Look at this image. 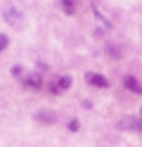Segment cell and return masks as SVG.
Masks as SVG:
<instances>
[{
    "mask_svg": "<svg viewBox=\"0 0 142 147\" xmlns=\"http://www.w3.org/2000/svg\"><path fill=\"white\" fill-rule=\"evenodd\" d=\"M22 83H24L28 90H40V88H43V76H40V74H24V76H22Z\"/></svg>",
    "mask_w": 142,
    "mask_h": 147,
    "instance_id": "6da1fadb",
    "label": "cell"
},
{
    "mask_svg": "<svg viewBox=\"0 0 142 147\" xmlns=\"http://www.w3.org/2000/svg\"><path fill=\"white\" fill-rule=\"evenodd\" d=\"M85 81H88L92 88H107V86H109V81L104 78L102 74H95V71H88V74H85Z\"/></svg>",
    "mask_w": 142,
    "mask_h": 147,
    "instance_id": "7a4b0ae2",
    "label": "cell"
},
{
    "mask_svg": "<svg viewBox=\"0 0 142 147\" xmlns=\"http://www.w3.org/2000/svg\"><path fill=\"white\" fill-rule=\"evenodd\" d=\"M118 128L121 131H137V133H142V119H121Z\"/></svg>",
    "mask_w": 142,
    "mask_h": 147,
    "instance_id": "3957f363",
    "label": "cell"
},
{
    "mask_svg": "<svg viewBox=\"0 0 142 147\" xmlns=\"http://www.w3.org/2000/svg\"><path fill=\"white\" fill-rule=\"evenodd\" d=\"M69 86H71V78H69V76H59V78H55V81H52L50 93L57 95V93H62V90H69Z\"/></svg>",
    "mask_w": 142,
    "mask_h": 147,
    "instance_id": "277c9868",
    "label": "cell"
},
{
    "mask_svg": "<svg viewBox=\"0 0 142 147\" xmlns=\"http://www.w3.org/2000/svg\"><path fill=\"white\" fill-rule=\"evenodd\" d=\"M36 121H40V123H45V126H50V123L57 121V114L50 112V109H40V112H36Z\"/></svg>",
    "mask_w": 142,
    "mask_h": 147,
    "instance_id": "5b68a950",
    "label": "cell"
},
{
    "mask_svg": "<svg viewBox=\"0 0 142 147\" xmlns=\"http://www.w3.org/2000/svg\"><path fill=\"white\" fill-rule=\"evenodd\" d=\"M123 86H126L130 93H135V95H142V83L135 78V76H126L123 78Z\"/></svg>",
    "mask_w": 142,
    "mask_h": 147,
    "instance_id": "8992f818",
    "label": "cell"
},
{
    "mask_svg": "<svg viewBox=\"0 0 142 147\" xmlns=\"http://www.w3.org/2000/svg\"><path fill=\"white\" fill-rule=\"evenodd\" d=\"M5 19H7V24L19 26V24H22V14H19L14 7H5Z\"/></svg>",
    "mask_w": 142,
    "mask_h": 147,
    "instance_id": "52a82bcc",
    "label": "cell"
},
{
    "mask_svg": "<svg viewBox=\"0 0 142 147\" xmlns=\"http://www.w3.org/2000/svg\"><path fill=\"white\" fill-rule=\"evenodd\" d=\"M59 7H62L66 14H73L76 7H78V0H59Z\"/></svg>",
    "mask_w": 142,
    "mask_h": 147,
    "instance_id": "ba28073f",
    "label": "cell"
},
{
    "mask_svg": "<svg viewBox=\"0 0 142 147\" xmlns=\"http://www.w3.org/2000/svg\"><path fill=\"white\" fill-rule=\"evenodd\" d=\"M7 43H9V38H7V36H0V52L7 48Z\"/></svg>",
    "mask_w": 142,
    "mask_h": 147,
    "instance_id": "9c48e42d",
    "label": "cell"
},
{
    "mask_svg": "<svg viewBox=\"0 0 142 147\" xmlns=\"http://www.w3.org/2000/svg\"><path fill=\"white\" fill-rule=\"evenodd\" d=\"M69 131H78V121H76V119L69 121Z\"/></svg>",
    "mask_w": 142,
    "mask_h": 147,
    "instance_id": "30bf717a",
    "label": "cell"
},
{
    "mask_svg": "<svg viewBox=\"0 0 142 147\" xmlns=\"http://www.w3.org/2000/svg\"><path fill=\"white\" fill-rule=\"evenodd\" d=\"M12 74H14V76H17V78H22V76H24V71H22V69H19V67H12Z\"/></svg>",
    "mask_w": 142,
    "mask_h": 147,
    "instance_id": "8fae6325",
    "label": "cell"
},
{
    "mask_svg": "<svg viewBox=\"0 0 142 147\" xmlns=\"http://www.w3.org/2000/svg\"><path fill=\"white\" fill-rule=\"evenodd\" d=\"M140 112H142V109H140Z\"/></svg>",
    "mask_w": 142,
    "mask_h": 147,
    "instance_id": "7c38bea8",
    "label": "cell"
}]
</instances>
